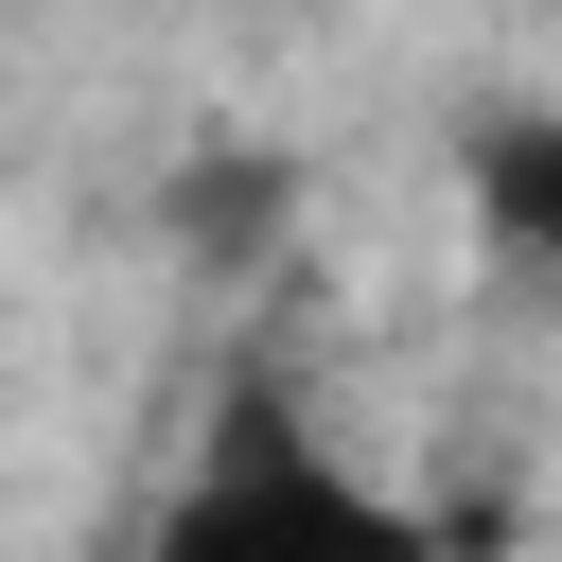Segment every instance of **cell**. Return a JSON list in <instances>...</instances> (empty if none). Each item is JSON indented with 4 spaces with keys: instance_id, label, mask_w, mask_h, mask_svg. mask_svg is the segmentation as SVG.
<instances>
[{
    "instance_id": "obj_1",
    "label": "cell",
    "mask_w": 562,
    "mask_h": 562,
    "mask_svg": "<svg viewBox=\"0 0 562 562\" xmlns=\"http://www.w3.org/2000/svg\"><path fill=\"white\" fill-rule=\"evenodd\" d=\"M123 562H439V527H422L404 492H369L281 386H246Z\"/></svg>"
},
{
    "instance_id": "obj_2",
    "label": "cell",
    "mask_w": 562,
    "mask_h": 562,
    "mask_svg": "<svg viewBox=\"0 0 562 562\" xmlns=\"http://www.w3.org/2000/svg\"><path fill=\"white\" fill-rule=\"evenodd\" d=\"M457 193H474V246L562 299V105H474L457 123Z\"/></svg>"
},
{
    "instance_id": "obj_3",
    "label": "cell",
    "mask_w": 562,
    "mask_h": 562,
    "mask_svg": "<svg viewBox=\"0 0 562 562\" xmlns=\"http://www.w3.org/2000/svg\"><path fill=\"white\" fill-rule=\"evenodd\" d=\"M281 228H299V158H281V140H193V158L158 176V246L211 263V281L281 263Z\"/></svg>"
}]
</instances>
